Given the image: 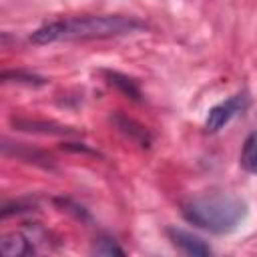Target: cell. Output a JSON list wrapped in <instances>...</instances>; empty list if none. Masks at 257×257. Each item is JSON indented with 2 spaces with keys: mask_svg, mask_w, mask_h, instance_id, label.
<instances>
[{
  "mask_svg": "<svg viewBox=\"0 0 257 257\" xmlns=\"http://www.w3.org/2000/svg\"><path fill=\"white\" fill-rule=\"evenodd\" d=\"M143 28V22L133 16L100 14V16H76L42 24L30 34L34 44H52L60 40H102L133 34Z\"/></svg>",
  "mask_w": 257,
  "mask_h": 257,
  "instance_id": "cell-1",
  "label": "cell"
},
{
  "mask_svg": "<svg viewBox=\"0 0 257 257\" xmlns=\"http://www.w3.org/2000/svg\"><path fill=\"white\" fill-rule=\"evenodd\" d=\"M187 223L217 235L233 233L247 217V203L231 193H213L191 199L183 205Z\"/></svg>",
  "mask_w": 257,
  "mask_h": 257,
  "instance_id": "cell-2",
  "label": "cell"
},
{
  "mask_svg": "<svg viewBox=\"0 0 257 257\" xmlns=\"http://www.w3.org/2000/svg\"><path fill=\"white\" fill-rule=\"evenodd\" d=\"M243 106H245L243 94L229 96L227 100L211 106L207 112V118H205V131L207 133H219L235 114H239V110H243Z\"/></svg>",
  "mask_w": 257,
  "mask_h": 257,
  "instance_id": "cell-3",
  "label": "cell"
},
{
  "mask_svg": "<svg viewBox=\"0 0 257 257\" xmlns=\"http://www.w3.org/2000/svg\"><path fill=\"white\" fill-rule=\"evenodd\" d=\"M167 235L171 239V243L183 251L185 255H193V257H205V255H211V247L197 235L185 231V229H177V227H169L167 229Z\"/></svg>",
  "mask_w": 257,
  "mask_h": 257,
  "instance_id": "cell-4",
  "label": "cell"
},
{
  "mask_svg": "<svg viewBox=\"0 0 257 257\" xmlns=\"http://www.w3.org/2000/svg\"><path fill=\"white\" fill-rule=\"evenodd\" d=\"M34 239H30L28 235L20 233V231H12V233H6L2 235V241H0V249L6 257H24V255H30L34 253V245H32Z\"/></svg>",
  "mask_w": 257,
  "mask_h": 257,
  "instance_id": "cell-5",
  "label": "cell"
},
{
  "mask_svg": "<svg viewBox=\"0 0 257 257\" xmlns=\"http://www.w3.org/2000/svg\"><path fill=\"white\" fill-rule=\"evenodd\" d=\"M112 122L118 126V131L122 133V135H126L131 141H135L137 145H141V147H151V143H153V137H151V133L143 126V124H139L137 120H133V118H128V116H124V114H114L112 116Z\"/></svg>",
  "mask_w": 257,
  "mask_h": 257,
  "instance_id": "cell-6",
  "label": "cell"
},
{
  "mask_svg": "<svg viewBox=\"0 0 257 257\" xmlns=\"http://www.w3.org/2000/svg\"><path fill=\"white\" fill-rule=\"evenodd\" d=\"M12 124L18 131L26 133H40V135H72L74 131L56 122H46V120H30V118H12Z\"/></svg>",
  "mask_w": 257,
  "mask_h": 257,
  "instance_id": "cell-7",
  "label": "cell"
},
{
  "mask_svg": "<svg viewBox=\"0 0 257 257\" xmlns=\"http://www.w3.org/2000/svg\"><path fill=\"white\" fill-rule=\"evenodd\" d=\"M2 151H4L6 155H14V157H18V159H22V161H28V163H36V165H42V167H52L48 157H44L40 151L26 149L22 143H14V147H10V143L4 141Z\"/></svg>",
  "mask_w": 257,
  "mask_h": 257,
  "instance_id": "cell-8",
  "label": "cell"
},
{
  "mask_svg": "<svg viewBox=\"0 0 257 257\" xmlns=\"http://www.w3.org/2000/svg\"><path fill=\"white\" fill-rule=\"evenodd\" d=\"M239 163H241V167H243L247 173L257 175V131H253V133L245 139L243 149H241Z\"/></svg>",
  "mask_w": 257,
  "mask_h": 257,
  "instance_id": "cell-9",
  "label": "cell"
},
{
  "mask_svg": "<svg viewBox=\"0 0 257 257\" xmlns=\"http://www.w3.org/2000/svg\"><path fill=\"white\" fill-rule=\"evenodd\" d=\"M106 78H108V84H112L116 90H120L124 96L133 98V100H139L141 98V90L137 86V82L133 78H128L126 74H120V72H106Z\"/></svg>",
  "mask_w": 257,
  "mask_h": 257,
  "instance_id": "cell-10",
  "label": "cell"
},
{
  "mask_svg": "<svg viewBox=\"0 0 257 257\" xmlns=\"http://www.w3.org/2000/svg\"><path fill=\"white\" fill-rule=\"evenodd\" d=\"M90 253L100 255V257H112V255H124V249L112 239H98L94 247L90 249Z\"/></svg>",
  "mask_w": 257,
  "mask_h": 257,
  "instance_id": "cell-11",
  "label": "cell"
},
{
  "mask_svg": "<svg viewBox=\"0 0 257 257\" xmlns=\"http://www.w3.org/2000/svg\"><path fill=\"white\" fill-rule=\"evenodd\" d=\"M2 78L4 80L14 78V82H24V84H32V86H40V84L46 82L44 78H40L36 74H30V72H22V70H12V72L6 70V72H2Z\"/></svg>",
  "mask_w": 257,
  "mask_h": 257,
  "instance_id": "cell-12",
  "label": "cell"
}]
</instances>
